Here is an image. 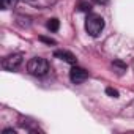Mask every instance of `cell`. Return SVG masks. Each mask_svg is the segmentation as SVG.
<instances>
[{"label": "cell", "mask_w": 134, "mask_h": 134, "mask_svg": "<svg viewBox=\"0 0 134 134\" xmlns=\"http://www.w3.org/2000/svg\"><path fill=\"white\" fill-rule=\"evenodd\" d=\"M27 70H29L30 74L41 77V76H44V74L49 71V63H47L46 58L33 57V58H30L29 63H27Z\"/></svg>", "instance_id": "6da1fadb"}, {"label": "cell", "mask_w": 134, "mask_h": 134, "mask_svg": "<svg viewBox=\"0 0 134 134\" xmlns=\"http://www.w3.org/2000/svg\"><path fill=\"white\" fill-rule=\"evenodd\" d=\"M104 29V19L99 14H88L85 19V30L90 36H98Z\"/></svg>", "instance_id": "7a4b0ae2"}, {"label": "cell", "mask_w": 134, "mask_h": 134, "mask_svg": "<svg viewBox=\"0 0 134 134\" xmlns=\"http://www.w3.org/2000/svg\"><path fill=\"white\" fill-rule=\"evenodd\" d=\"M22 63V54H13V55H8L7 58H3L2 62V66L8 71H16Z\"/></svg>", "instance_id": "3957f363"}, {"label": "cell", "mask_w": 134, "mask_h": 134, "mask_svg": "<svg viewBox=\"0 0 134 134\" xmlns=\"http://www.w3.org/2000/svg\"><path fill=\"white\" fill-rule=\"evenodd\" d=\"M88 73L84 68H79V66H74V68L70 71V79L73 84H82L84 81H87Z\"/></svg>", "instance_id": "277c9868"}, {"label": "cell", "mask_w": 134, "mask_h": 134, "mask_svg": "<svg viewBox=\"0 0 134 134\" xmlns=\"http://www.w3.org/2000/svg\"><path fill=\"white\" fill-rule=\"evenodd\" d=\"M54 57L55 58H60V60H63L66 63H70V65H76V57L71 52H68V51H55L54 52Z\"/></svg>", "instance_id": "5b68a950"}, {"label": "cell", "mask_w": 134, "mask_h": 134, "mask_svg": "<svg viewBox=\"0 0 134 134\" xmlns=\"http://www.w3.org/2000/svg\"><path fill=\"white\" fill-rule=\"evenodd\" d=\"M18 3V0H2V8L3 10H11Z\"/></svg>", "instance_id": "8992f818"}, {"label": "cell", "mask_w": 134, "mask_h": 134, "mask_svg": "<svg viewBox=\"0 0 134 134\" xmlns=\"http://www.w3.org/2000/svg\"><path fill=\"white\" fill-rule=\"evenodd\" d=\"M47 29L51 30V32H57L58 30V19H49V22H47Z\"/></svg>", "instance_id": "52a82bcc"}, {"label": "cell", "mask_w": 134, "mask_h": 134, "mask_svg": "<svg viewBox=\"0 0 134 134\" xmlns=\"http://www.w3.org/2000/svg\"><path fill=\"white\" fill-rule=\"evenodd\" d=\"M77 10H79V11H90L92 7H90V3H87V2H81V3L77 5Z\"/></svg>", "instance_id": "ba28073f"}, {"label": "cell", "mask_w": 134, "mask_h": 134, "mask_svg": "<svg viewBox=\"0 0 134 134\" xmlns=\"http://www.w3.org/2000/svg\"><path fill=\"white\" fill-rule=\"evenodd\" d=\"M106 93H107V95H110L112 98H117V96H118V92H117V90H114V88H110V87L106 90Z\"/></svg>", "instance_id": "9c48e42d"}, {"label": "cell", "mask_w": 134, "mask_h": 134, "mask_svg": "<svg viewBox=\"0 0 134 134\" xmlns=\"http://www.w3.org/2000/svg\"><path fill=\"white\" fill-rule=\"evenodd\" d=\"M93 2H95V3H98V5H106L109 0H93Z\"/></svg>", "instance_id": "30bf717a"}, {"label": "cell", "mask_w": 134, "mask_h": 134, "mask_svg": "<svg viewBox=\"0 0 134 134\" xmlns=\"http://www.w3.org/2000/svg\"><path fill=\"white\" fill-rule=\"evenodd\" d=\"M41 41H46V43H49V44H55L54 40H47V38H41Z\"/></svg>", "instance_id": "8fae6325"}, {"label": "cell", "mask_w": 134, "mask_h": 134, "mask_svg": "<svg viewBox=\"0 0 134 134\" xmlns=\"http://www.w3.org/2000/svg\"><path fill=\"white\" fill-rule=\"evenodd\" d=\"M11 132H16L14 129H3V134H11Z\"/></svg>", "instance_id": "7c38bea8"}]
</instances>
